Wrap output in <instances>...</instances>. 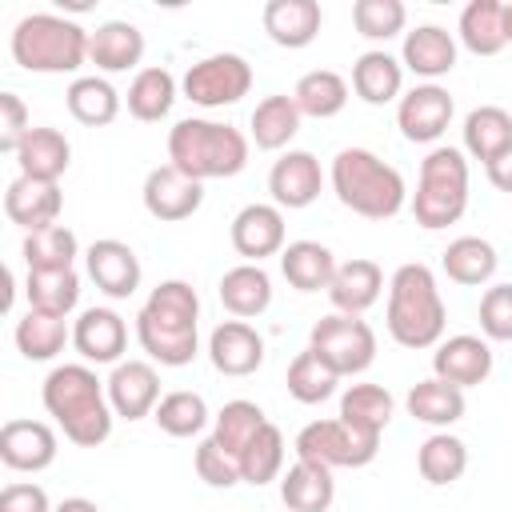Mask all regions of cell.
Listing matches in <instances>:
<instances>
[{
	"instance_id": "f907efd6",
	"label": "cell",
	"mask_w": 512,
	"mask_h": 512,
	"mask_svg": "<svg viewBox=\"0 0 512 512\" xmlns=\"http://www.w3.org/2000/svg\"><path fill=\"white\" fill-rule=\"evenodd\" d=\"M480 332L484 340H512V284H492L480 296Z\"/></svg>"
},
{
	"instance_id": "9a60e30c",
	"label": "cell",
	"mask_w": 512,
	"mask_h": 512,
	"mask_svg": "<svg viewBox=\"0 0 512 512\" xmlns=\"http://www.w3.org/2000/svg\"><path fill=\"white\" fill-rule=\"evenodd\" d=\"M320 188H324L320 160L304 148H288L268 172V192H272L276 208H308V204H316Z\"/></svg>"
},
{
	"instance_id": "ee69618b",
	"label": "cell",
	"mask_w": 512,
	"mask_h": 512,
	"mask_svg": "<svg viewBox=\"0 0 512 512\" xmlns=\"http://www.w3.org/2000/svg\"><path fill=\"white\" fill-rule=\"evenodd\" d=\"M156 428L164 436H176V440H188V436H200L208 428V404L200 392H188V388H176V392H164L156 412H152Z\"/></svg>"
},
{
	"instance_id": "c3c4849f",
	"label": "cell",
	"mask_w": 512,
	"mask_h": 512,
	"mask_svg": "<svg viewBox=\"0 0 512 512\" xmlns=\"http://www.w3.org/2000/svg\"><path fill=\"white\" fill-rule=\"evenodd\" d=\"M352 24L364 40H392L408 24V8L400 0H356L352 4Z\"/></svg>"
},
{
	"instance_id": "e0dca14e",
	"label": "cell",
	"mask_w": 512,
	"mask_h": 512,
	"mask_svg": "<svg viewBox=\"0 0 512 512\" xmlns=\"http://www.w3.org/2000/svg\"><path fill=\"white\" fill-rule=\"evenodd\" d=\"M432 376L436 380H448L456 388L484 384L492 376V348H488V340L468 336V332L440 340L436 352H432Z\"/></svg>"
},
{
	"instance_id": "8fae6325",
	"label": "cell",
	"mask_w": 512,
	"mask_h": 512,
	"mask_svg": "<svg viewBox=\"0 0 512 512\" xmlns=\"http://www.w3.org/2000/svg\"><path fill=\"white\" fill-rule=\"evenodd\" d=\"M452 112H456V104H452V92L448 88H440V84H416L396 104V128L412 144H432V140H440L448 132Z\"/></svg>"
},
{
	"instance_id": "ac0fdd59",
	"label": "cell",
	"mask_w": 512,
	"mask_h": 512,
	"mask_svg": "<svg viewBox=\"0 0 512 512\" xmlns=\"http://www.w3.org/2000/svg\"><path fill=\"white\" fill-rule=\"evenodd\" d=\"M84 264L92 284L112 300H128L140 288V260L124 240H112V236L92 240L84 252Z\"/></svg>"
},
{
	"instance_id": "30bf717a",
	"label": "cell",
	"mask_w": 512,
	"mask_h": 512,
	"mask_svg": "<svg viewBox=\"0 0 512 512\" xmlns=\"http://www.w3.org/2000/svg\"><path fill=\"white\" fill-rule=\"evenodd\" d=\"M180 92L200 108H224L252 92V64L240 52H212L188 64Z\"/></svg>"
},
{
	"instance_id": "d590c367",
	"label": "cell",
	"mask_w": 512,
	"mask_h": 512,
	"mask_svg": "<svg viewBox=\"0 0 512 512\" xmlns=\"http://www.w3.org/2000/svg\"><path fill=\"white\" fill-rule=\"evenodd\" d=\"M292 100L300 108V116H312V120H328V116H340L344 104H348V80L332 68H312L296 80L292 88Z\"/></svg>"
},
{
	"instance_id": "52a82bcc",
	"label": "cell",
	"mask_w": 512,
	"mask_h": 512,
	"mask_svg": "<svg viewBox=\"0 0 512 512\" xmlns=\"http://www.w3.org/2000/svg\"><path fill=\"white\" fill-rule=\"evenodd\" d=\"M468 208V160L464 148L440 144L420 160V180L412 192V216L420 228L436 232L464 216Z\"/></svg>"
},
{
	"instance_id": "11a10c76",
	"label": "cell",
	"mask_w": 512,
	"mask_h": 512,
	"mask_svg": "<svg viewBox=\"0 0 512 512\" xmlns=\"http://www.w3.org/2000/svg\"><path fill=\"white\" fill-rule=\"evenodd\" d=\"M52 512H100V504L88 500V496H68V500H60Z\"/></svg>"
},
{
	"instance_id": "f1b7e54d",
	"label": "cell",
	"mask_w": 512,
	"mask_h": 512,
	"mask_svg": "<svg viewBox=\"0 0 512 512\" xmlns=\"http://www.w3.org/2000/svg\"><path fill=\"white\" fill-rule=\"evenodd\" d=\"M280 272L296 292H320V288L328 292L336 276V256L320 240H292L280 252Z\"/></svg>"
},
{
	"instance_id": "f5cc1de1",
	"label": "cell",
	"mask_w": 512,
	"mask_h": 512,
	"mask_svg": "<svg viewBox=\"0 0 512 512\" xmlns=\"http://www.w3.org/2000/svg\"><path fill=\"white\" fill-rule=\"evenodd\" d=\"M0 512H52V500H48V492L40 484L16 480V484H4Z\"/></svg>"
},
{
	"instance_id": "9c48e42d",
	"label": "cell",
	"mask_w": 512,
	"mask_h": 512,
	"mask_svg": "<svg viewBox=\"0 0 512 512\" xmlns=\"http://www.w3.org/2000/svg\"><path fill=\"white\" fill-rule=\"evenodd\" d=\"M296 460H312L324 468H364L380 452V436H368L352 424L336 420H312L296 432Z\"/></svg>"
},
{
	"instance_id": "1f68e13d",
	"label": "cell",
	"mask_w": 512,
	"mask_h": 512,
	"mask_svg": "<svg viewBox=\"0 0 512 512\" xmlns=\"http://www.w3.org/2000/svg\"><path fill=\"white\" fill-rule=\"evenodd\" d=\"M496 248L484 240V236H456L444 252H440V268L452 284H464V288H476V284H488L496 276Z\"/></svg>"
},
{
	"instance_id": "3957f363",
	"label": "cell",
	"mask_w": 512,
	"mask_h": 512,
	"mask_svg": "<svg viewBox=\"0 0 512 512\" xmlns=\"http://www.w3.org/2000/svg\"><path fill=\"white\" fill-rule=\"evenodd\" d=\"M388 336L400 348H436L444 340L448 308L428 264H400L388 280Z\"/></svg>"
},
{
	"instance_id": "5b68a950",
	"label": "cell",
	"mask_w": 512,
	"mask_h": 512,
	"mask_svg": "<svg viewBox=\"0 0 512 512\" xmlns=\"http://www.w3.org/2000/svg\"><path fill=\"white\" fill-rule=\"evenodd\" d=\"M328 180L336 200L364 220H392L408 204V184L400 168H392L368 148H340Z\"/></svg>"
},
{
	"instance_id": "2e32d148",
	"label": "cell",
	"mask_w": 512,
	"mask_h": 512,
	"mask_svg": "<svg viewBox=\"0 0 512 512\" xmlns=\"http://www.w3.org/2000/svg\"><path fill=\"white\" fill-rule=\"evenodd\" d=\"M72 348L84 364H120L128 348V324L112 308H84L72 324Z\"/></svg>"
},
{
	"instance_id": "74e56055",
	"label": "cell",
	"mask_w": 512,
	"mask_h": 512,
	"mask_svg": "<svg viewBox=\"0 0 512 512\" xmlns=\"http://www.w3.org/2000/svg\"><path fill=\"white\" fill-rule=\"evenodd\" d=\"M12 340H16V348H20L24 360H56L64 352V344L72 340V328H68L64 316H48V312L28 308L16 320Z\"/></svg>"
},
{
	"instance_id": "603a6c76",
	"label": "cell",
	"mask_w": 512,
	"mask_h": 512,
	"mask_svg": "<svg viewBox=\"0 0 512 512\" xmlns=\"http://www.w3.org/2000/svg\"><path fill=\"white\" fill-rule=\"evenodd\" d=\"M380 292H384V272L368 256H352V260L336 264V276L328 284V300L344 316H364L380 300Z\"/></svg>"
},
{
	"instance_id": "83f0119b",
	"label": "cell",
	"mask_w": 512,
	"mask_h": 512,
	"mask_svg": "<svg viewBox=\"0 0 512 512\" xmlns=\"http://www.w3.org/2000/svg\"><path fill=\"white\" fill-rule=\"evenodd\" d=\"M280 500L288 512H328L336 500V480L332 468L296 460L288 472H280Z\"/></svg>"
},
{
	"instance_id": "836d02e7",
	"label": "cell",
	"mask_w": 512,
	"mask_h": 512,
	"mask_svg": "<svg viewBox=\"0 0 512 512\" xmlns=\"http://www.w3.org/2000/svg\"><path fill=\"white\" fill-rule=\"evenodd\" d=\"M396 416V400L384 384H348L340 392V420L368 432V436H380Z\"/></svg>"
},
{
	"instance_id": "db71d44e",
	"label": "cell",
	"mask_w": 512,
	"mask_h": 512,
	"mask_svg": "<svg viewBox=\"0 0 512 512\" xmlns=\"http://www.w3.org/2000/svg\"><path fill=\"white\" fill-rule=\"evenodd\" d=\"M484 172H488V180H492V188H500V192H512V144L496 156V160H488L484 164Z\"/></svg>"
},
{
	"instance_id": "816d5d0a",
	"label": "cell",
	"mask_w": 512,
	"mask_h": 512,
	"mask_svg": "<svg viewBox=\"0 0 512 512\" xmlns=\"http://www.w3.org/2000/svg\"><path fill=\"white\" fill-rule=\"evenodd\" d=\"M32 132V120H28V108L16 92H0V152H12L24 144V136Z\"/></svg>"
},
{
	"instance_id": "d6a6232c",
	"label": "cell",
	"mask_w": 512,
	"mask_h": 512,
	"mask_svg": "<svg viewBox=\"0 0 512 512\" xmlns=\"http://www.w3.org/2000/svg\"><path fill=\"white\" fill-rule=\"evenodd\" d=\"M464 152L480 164L496 160L512 144V112L500 104H480L464 116Z\"/></svg>"
},
{
	"instance_id": "ffe728a7",
	"label": "cell",
	"mask_w": 512,
	"mask_h": 512,
	"mask_svg": "<svg viewBox=\"0 0 512 512\" xmlns=\"http://www.w3.org/2000/svg\"><path fill=\"white\" fill-rule=\"evenodd\" d=\"M56 452V432L44 420H8L0 428V460L12 472H44Z\"/></svg>"
},
{
	"instance_id": "4dcf8cb0",
	"label": "cell",
	"mask_w": 512,
	"mask_h": 512,
	"mask_svg": "<svg viewBox=\"0 0 512 512\" xmlns=\"http://www.w3.org/2000/svg\"><path fill=\"white\" fill-rule=\"evenodd\" d=\"M408 416L412 420H420V424H428V428H448V424H456L460 416H464V408H468V400H464V388H456V384H448V380H436V376H428V380H416L412 388H408Z\"/></svg>"
},
{
	"instance_id": "8d00e7d4",
	"label": "cell",
	"mask_w": 512,
	"mask_h": 512,
	"mask_svg": "<svg viewBox=\"0 0 512 512\" xmlns=\"http://www.w3.org/2000/svg\"><path fill=\"white\" fill-rule=\"evenodd\" d=\"M24 296H28V308L68 320V312L80 304V276H76V268H40V272H28Z\"/></svg>"
},
{
	"instance_id": "9f6ffc18",
	"label": "cell",
	"mask_w": 512,
	"mask_h": 512,
	"mask_svg": "<svg viewBox=\"0 0 512 512\" xmlns=\"http://www.w3.org/2000/svg\"><path fill=\"white\" fill-rule=\"evenodd\" d=\"M504 36H508V44H512V4H504Z\"/></svg>"
},
{
	"instance_id": "f546056e",
	"label": "cell",
	"mask_w": 512,
	"mask_h": 512,
	"mask_svg": "<svg viewBox=\"0 0 512 512\" xmlns=\"http://www.w3.org/2000/svg\"><path fill=\"white\" fill-rule=\"evenodd\" d=\"M220 304L236 316V320H252L260 312H268L272 304V276L260 264H236L220 276Z\"/></svg>"
},
{
	"instance_id": "4fadbf2b",
	"label": "cell",
	"mask_w": 512,
	"mask_h": 512,
	"mask_svg": "<svg viewBox=\"0 0 512 512\" xmlns=\"http://www.w3.org/2000/svg\"><path fill=\"white\" fill-rule=\"evenodd\" d=\"M108 384V404L120 420H144L160 404V372L148 360H120L112 364Z\"/></svg>"
},
{
	"instance_id": "681fc988",
	"label": "cell",
	"mask_w": 512,
	"mask_h": 512,
	"mask_svg": "<svg viewBox=\"0 0 512 512\" xmlns=\"http://www.w3.org/2000/svg\"><path fill=\"white\" fill-rule=\"evenodd\" d=\"M192 468H196V476H200L208 488H232V484H244V480H240V460H236L228 448H220L212 436H204V440L196 444Z\"/></svg>"
},
{
	"instance_id": "7402d4cb",
	"label": "cell",
	"mask_w": 512,
	"mask_h": 512,
	"mask_svg": "<svg viewBox=\"0 0 512 512\" xmlns=\"http://www.w3.org/2000/svg\"><path fill=\"white\" fill-rule=\"evenodd\" d=\"M400 64L408 72L424 76L428 84H436L440 76H448L456 68V40H452V32L440 28V24H416L412 32H404Z\"/></svg>"
},
{
	"instance_id": "7dc6e473",
	"label": "cell",
	"mask_w": 512,
	"mask_h": 512,
	"mask_svg": "<svg viewBox=\"0 0 512 512\" xmlns=\"http://www.w3.org/2000/svg\"><path fill=\"white\" fill-rule=\"evenodd\" d=\"M336 384H340V376L312 348L296 352V360L288 364V396L296 404H320V400H328L336 392Z\"/></svg>"
},
{
	"instance_id": "7c38bea8",
	"label": "cell",
	"mask_w": 512,
	"mask_h": 512,
	"mask_svg": "<svg viewBox=\"0 0 512 512\" xmlns=\"http://www.w3.org/2000/svg\"><path fill=\"white\" fill-rule=\"evenodd\" d=\"M140 200H144V212L160 224H176V220H188L200 212L204 204V184L184 176L180 168L172 164H160L144 176V188H140Z\"/></svg>"
},
{
	"instance_id": "8992f818",
	"label": "cell",
	"mask_w": 512,
	"mask_h": 512,
	"mask_svg": "<svg viewBox=\"0 0 512 512\" xmlns=\"http://www.w3.org/2000/svg\"><path fill=\"white\" fill-rule=\"evenodd\" d=\"M12 60L24 72H44V76H64L84 68L88 60V28H80L68 16L56 12H32L16 20L12 28Z\"/></svg>"
},
{
	"instance_id": "484cf974",
	"label": "cell",
	"mask_w": 512,
	"mask_h": 512,
	"mask_svg": "<svg viewBox=\"0 0 512 512\" xmlns=\"http://www.w3.org/2000/svg\"><path fill=\"white\" fill-rule=\"evenodd\" d=\"M352 92L372 108L400 100L404 96V64L384 48L360 52L352 64Z\"/></svg>"
},
{
	"instance_id": "7bdbcfd3",
	"label": "cell",
	"mask_w": 512,
	"mask_h": 512,
	"mask_svg": "<svg viewBox=\"0 0 512 512\" xmlns=\"http://www.w3.org/2000/svg\"><path fill=\"white\" fill-rule=\"evenodd\" d=\"M24 264L28 272H40V268H76V256H80V240L68 224H48V228H36V232H24Z\"/></svg>"
},
{
	"instance_id": "f35d334b",
	"label": "cell",
	"mask_w": 512,
	"mask_h": 512,
	"mask_svg": "<svg viewBox=\"0 0 512 512\" xmlns=\"http://www.w3.org/2000/svg\"><path fill=\"white\" fill-rule=\"evenodd\" d=\"M460 44L472 56H496L508 48L504 36V4L500 0H472L460 12Z\"/></svg>"
},
{
	"instance_id": "44dd1931",
	"label": "cell",
	"mask_w": 512,
	"mask_h": 512,
	"mask_svg": "<svg viewBox=\"0 0 512 512\" xmlns=\"http://www.w3.org/2000/svg\"><path fill=\"white\" fill-rule=\"evenodd\" d=\"M4 212L12 224H20L24 232H36V228H48V224H60V212H64V192L60 184H44V180H32V176H16L4 192Z\"/></svg>"
},
{
	"instance_id": "d4e9b609",
	"label": "cell",
	"mask_w": 512,
	"mask_h": 512,
	"mask_svg": "<svg viewBox=\"0 0 512 512\" xmlns=\"http://www.w3.org/2000/svg\"><path fill=\"white\" fill-rule=\"evenodd\" d=\"M16 164H20V176L44 180V184H60V176L72 164V144H68V136L60 128L36 124L24 136V144L16 148Z\"/></svg>"
},
{
	"instance_id": "f6af8a7d",
	"label": "cell",
	"mask_w": 512,
	"mask_h": 512,
	"mask_svg": "<svg viewBox=\"0 0 512 512\" xmlns=\"http://www.w3.org/2000/svg\"><path fill=\"white\" fill-rule=\"evenodd\" d=\"M264 424H268V416H264V408H260L256 400H228V404L212 416V440H216L220 448H228V452L240 460V452L252 444V436H256Z\"/></svg>"
},
{
	"instance_id": "60d3db41",
	"label": "cell",
	"mask_w": 512,
	"mask_h": 512,
	"mask_svg": "<svg viewBox=\"0 0 512 512\" xmlns=\"http://www.w3.org/2000/svg\"><path fill=\"white\" fill-rule=\"evenodd\" d=\"M72 120L88 124V128H104L120 116V92L104 80V76H76L64 92Z\"/></svg>"
},
{
	"instance_id": "5bb4252c",
	"label": "cell",
	"mask_w": 512,
	"mask_h": 512,
	"mask_svg": "<svg viewBox=\"0 0 512 512\" xmlns=\"http://www.w3.org/2000/svg\"><path fill=\"white\" fill-rule=\"evenodd\" d=\"M232 248L244 256V264H260L268 256L284 252V212L276 204H244L232 216Z\"/></svg>"
},
{
	"instance_id": "6da1fadb",
	"label": "cell",
	"mask_w": 512,
	"mask_h": 512,
	"mask_svg": "<svg viewBox=\"0 0 512 512\" xmlns=\"http://www.w3.org/2000/svg\"><path fill=\"white\" fill-rule=\"evenodd\" d=\"M140 348L164 364L184 368L200 352V296L188 280H160L136 312Z\"/></svg>"
},
{
	"instance_id": "b9f144b4",
	"label": "cell",
	"mask_w": 512,
	"mask_h": 512,
	"mask_svg": "<svg viewBox=\"0 0 512 512\" xmlns=\"http://www.w3.org/2000/svg\"><path fill=\"white\" fill-rule=\"evenodd\" d=\"M128 112L144 124H156L172 112L176 104V76L168 68H140L128 84Z\"/></svg>"
},
{
	"instance_id": "4316f807",
	"label": "cell",
	"mask_w": 512,
	"mask_h": 512,
	"mask_svg": "<svg viewBox=\"0 0 512 512\" xmlns=\"http://www.w3.org/2000/svg\"><path fill=\"white\" fill-rule=\"evenodd\" d=\"M88 60L100 72H128L144 60V32L128 20H104L88 32Z\"/></svg>"
},
{
	"instance_id": "ba28073f",
	"label": "cell",
	"mask_w": 512,
	"mask_h": 512,
	"mask_svg": "<svg viewBox=\"0 0 512 512\" xmlns=\"http://www.w3.org/2000/svg\"><path fill=\"white\" fill-rule=\"evenodd\" d=\"M308 348H312L336 376H360V372L372 368V360H376V332H372L368 320H360V316L328 312V316H320V320L312 324Z\"/></svg>"
},
{
	"instance_id": "e575fe53",
	"label": "cell",
	"mask_w": 512,
	"mask_h": 512,
	"mask_svg": "<svg viewBox=\"0 0 512 512\" xmlns=\"http://www.w3.org/2000/svg\"><path fill=\"white\" fill-rule=\"evenodd\" d=\"M248 124H252L256 148L280 152V148H288V144L296 140V132H300V108H296L292 96L276 92V96H264V100L252 108V120H248Z\"/></svg>"
},
{
	"instance_id": "277c9868",
	"label": "cell",
	"mask_w": 512,
	"mask_h": 512,
	"mask_svg": "<svg viewBox=\"0 0 512 512\" xmlns=\"http://www.w3.org/2000/svg\"><path fill=\"white\" fill-rule=\"evenodd\" d=\"M168 164L200 184L236 176L248 164V136L236 124L184 116L168 128Z\"/></svg>"
},
{
	"instance_id": "7a4b0ae2",
	"label": "cell",
	"mask_w": 512,
	"mask_h": 512,
	"mask_svg": "<svg viewBox=\"0 0 512 512\" xmlns=\"http://www.w3.org/2000/svg\"><path fill=\"white\" fill-rule=\"evenodd\" d=\"M40 400L64 440L76 448H100L112 436V404H108V384L88 368V364H56L44 376Z\"/></svg>"
},
{
	"instance_id": "bcb514c9",
	"label": "cell",
	"mask_w": 512,
	"mask_h": 512,
	"mask_svg": "<svg viewBox=\"0 0 512 512\" xmlns=\"http://www.w3.org/2000/svg\"><path fill=\"white\" fill-rule=\"evenodd\" d=\"M280 472H284V432L268 420V424L252 436V444L240 452V480L260 488V484L280 480Z\"/></svg>"
},
{
	"instance_id": "cb8c5ba5",
	"label": "cell",
	"mask_w": 512,
	"mask_h": 512,
	"mask_svg": "<svg viewBox=\"0 0 512 512\" xmlns=\"http://www.w3.org/2000/svg\"><path fill=\"white\" fill-rule=\"evenodd\" d=\"M260 20H264V32H268L272 44H280V48H308L320 36L324 12H320L316 0H268Z\"/></svg>"
},
{
	"instance_id": "ab89813d",
	"label": "cell",
	"mask_w": 512,
	"mask_h": 512,
	"mask_svg": "<svg viewBox=\"0 0 512 512\" xmlns=\"http://www.w3.org/2000/svg\"><path fill=\"white\" fill-rule=\"evenodd\" d=\"M416 468L432 488H448L468 472V444L452 432H432L416 452Z\"/></svg>"
},
{
	"instance_id": "d6986e66",
	"label": "cell",
	"mask_w": 512,
	"mask_h": 512,
	"mask_svg": "<svg viewBox=\"0 0 512 512\" xmlns=\"http://www.w3.org/2000/svg\"><path fill=\"white\" fill-rule=\"evenodd\" d=\"M208 360L220 376H252L264 364V336L248 320H224L208 336Z\"/></svg>"
}]
</instances>
